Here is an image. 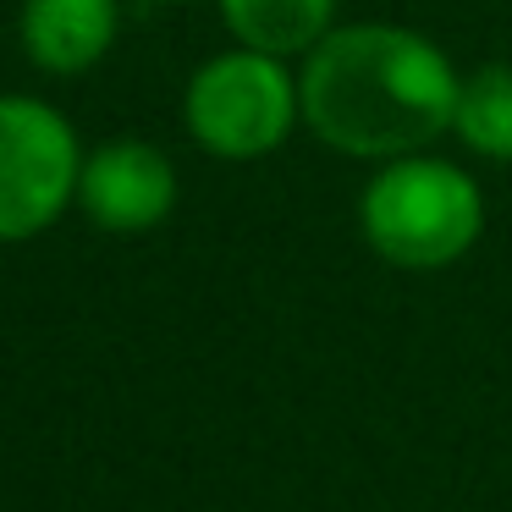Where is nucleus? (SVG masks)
Masks as SVG:
<instances>
[{"label": "nucleus", "mask_w": 512, "mask_h": 512, "mask_svg": "<svg viewBox=\"0 0 512 512\" xmlns=\"http://www.w3.org/2000/svg\"><path fill=\"white\" fill-rule=\"evenodd\" d=\"M457 83L463 72L435 39L402 23H347L303 56V127L347 160L419 155L452 133Z\"/></svg>", "instance_id": "obj_1"}, {"label": "nucleus", "mask_w": 512, "mask_h": 512, "mask_svg": "<svg viewBox=\"0 0 512 512\" xmlns=\"http://www.w3.org/2000/svg\"><path fill=\"white\" fill-rule=\"evenodd\" d=\"M364 243L397 270H446L485 232V193L463 166L441 155L380 160L358 199Z\"/></svg>", "instance_id": "obj_2"}, {"label": "nucleus", "mask_w": 512, "mask_h": 512, "mask_svg": "<svg viewBox=\"0 0 512 512\" xmlns=\"http://www.w3.org/2000/svg\"><path fill=\"white\" fill-rule=\"evenodd\" d=\"M182 122H188L193 144L215 160H265L292 138L303 122L298 100V72H287L281 56L232 45L210 56L188 78L182 94Z\"/></svg>", "instance_id": "obj_3"}, {"label": "nucleus", "mask_w": 512, "mask_h": 512, "mask_svg": "<svg viewBox=\"0 0 512 512\" xmlns=\"http://www.w3.org/2000/svg\"><path fill=\"white\" fill-rule=\"evenodd\" d=\"M78 127L39 94H0V243L50 232L78 204Z\"/></svg>", "instance_id": "obj_4"}, {"label": "nucleus", "mask_w": 512, "mask_h": 512, "mask_svg": "<svg viewBox=\"0 0 512 512\" xmlns=\"http://www.w3.org/2000/svg\"><path fill=\"white\" fill-rule=\"evenodd\" d=\"M78 210L111 237H144L177 210V166L149 138H105L83 155Z\"/></svg>", "instance_id": "obj_5"}, {"label": "nucleus", "mask_w": 512, "mask_h": 512, "mask_svg": "<svg viewBox=\"0 0 512 512\" xmlns=\"http://www.w3.org/2000/svg\"><path fill=\"white\" fill-rule=\"evenodd\" d=\"M122 34V0H23L17 39L50 78H83L111 56Z\"/></svg>", "instance_id": "obj_6"}, {"label": "nucleus", "mask_w": 512, "mask_h": 512, "mask_svg": "<svg viewBox=\"0 0 512 512\" xmlns=\"http://www.w3.org/2000/svg\"><path fill=\"white\" fill-rule=\"evenodd\" d=\"M221 23L237 45L265 56H309L336 28V0H221Z\"/></svg>", "instance_id": "obj_7"}, {"label": "nucleus", "mask_w": 512, "mask_h": 512, "mask_svg": "<svg viewBox=\"0 0 512 512\" xmlns=\"http://www.w3.org/2000/svg\"><path fill=\"white\" fill-rule=\"evenodd\" d=\"M452 133L479 160H512V67L507 61H485V67L463 72Z\"/></svg>", "instance_id": "obj_8"}, {"label": "nucleus", "mask_w": 512, "mask_h": 512, "mask_svg": "<svg viewBox=\"0 0 512 512\" xmlns=\"http://www.w3.org/2000/svg\"><path fill=\"white\" fill-rule=\"evenodd\" d=\"M166 6H171V0H166Z\"/></svg>", "instance_id": "obj_9"}]
</instances>
